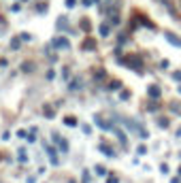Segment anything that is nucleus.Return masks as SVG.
I'll return each instance as SVG.
<instances>
[{"instance_id": "1", "label": "nucleus", "mask_w": 181, "mask_h": 183, "mask_svg": "<svg viewBox=\"0 0 181 183\" xmlns=\"http://www.w3.org/2000/svg\"><path fill=\"white\" fill-rule=\"evenodd\" d=\"M166 38H168V43H173V45H177V47H181V38H177L175 34H166Z\"/></svg>"}, {"instance_id": "2", "label": "nucleus", "mask_w": 181, "mask_h": 183, "mask_svg": "<svg viewBox=\"0 0 181 183\" xmlns=\"http://www.w3.org/2000/svg\"><path fill=\"white\" fill-rule=\"evenodd\" d=\"M149 96H160V87H149Z\"/></svg>"}, {"instance_id": "3", "label": "nucleus", "mask_w": 181, "mask_h": 183, "mask_svg": "<svg viewBox=\"0 0 181 183\" xmlns=\"http://www.w3.org/2000/svg\"><path fill=\"white\" fill-rule=\"evenodd\" d=\"M56 45H58V47H68V43L62 40V38H58V40H56Z\"/></svg>"}, {"instance_id": "4", "label": "nucleus", "mask_w": 181, "mask_h": 183, "mask_svg": "<svg viewBox=\"0 0 181 183\" xmlns=\"http://www.w3.org/2000/svg\"><path fill=\"white\" fill-rule=\"evenodd\" d=\"M66 124H68V126H75V124H77V122H75V119H73V117H66Z\"/></svg>"}, {"instance_id": "5", "label": "nucleus", "mask_w": 181, "mask_h": 183, "mask_svg": "<svg viewBox=\"0 0 181 183\" xmlns=\"http://www.w3.org/2000/svg\"><path fill=\"white\" fill-rule=\"evenodd\" d=\"M175 79H179V81H181V73H175Z\"/></svg>"}]
</instances>
